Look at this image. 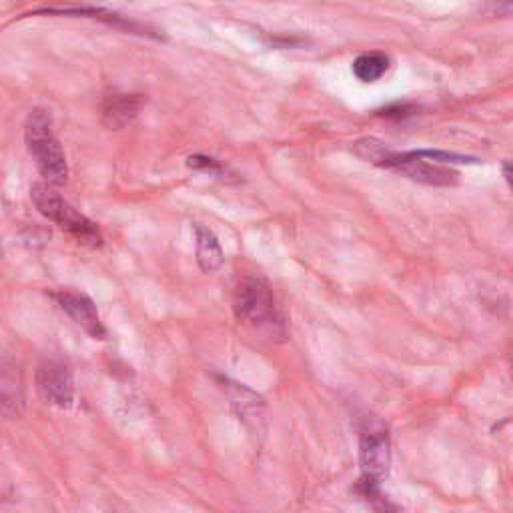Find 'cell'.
<instances>
[{
	"instance_id": "6da1fadb",
	"label": "cell",
	"mask_w": 513,
	"mask_h": 513,
	"mask_svg": "<svg viewBox=\"0 0 513 513\" xmlns=\"http://www.w3.org/2000/svg\"><path fill=\"white\" fill-rule=\"evenodd\" d=\"M353 151L357 157H361L367 163H373L383 169H391L427 187H455L459 181L457 171L445 165L421 159L413 151H407V153L389 151L379 139H373V137L357 141L353 145Z\"/></svg>"
},
{
	"instance_id": "7a4b0ae2",
	"label": "cell",
	"mask_w": 513,
	"mask_h": 513,
	"mask_svg": "<svg viewBox=\"0 0 513 513\" xmlns=\"http://www.w3.org/2000/svg\"><path fill=\"white\" fill-rule=\"evenodd\" d=\"M233 311L241 323L251 325L259 333L271 339L285 337L283 315L267 281L259 277H245L235 289Z\"/></svg>"
},
{
	"instance_id": "3957f363",
	"label": "cell",
	"mask_w": 513,
	"mask_h": 513,
	"mask_svg": "<svg viewBox=\"0 0 513 513\" xmlns=\"http://www.w3.org/2000/svg\"><path fill=\"white\" fill-rule=\"evenodd\" d=\"M25 141L27 149L45 179V183L53 187H61L69 179V165L65 151L55 137L51 115L43 109H35L25 125Z\"/></svg>"
},
{
	"instance_id": "277c9868",
	"label": "cell",
	"mask_w": 513,
	"mask_h": 513,
	"mask_svg": "<svg viewBox=\"0 0 513 513\" xmlns=\"http://www.w3.org/2000/svg\"><path fill=\"white\" fill-rule=\"evenodd\" d=\"M31 199L41 215L57 223L79 245L89 249H99L103 245V235L99 227L91 219H87L83 213H79L69 201H65L53 185L35 183L31 187Z\"/></svg>"
},
{
	"instance_id": "5b68a950",
	"label": "cell",
	"mask_w": 513,
	"mask_h": 513,
	"mask_svg": "<svg viewBox=\"0 0 513 513\" xmlns=\"http://www.w3.org/2000/svg\"><path fill=\"white\" fill-rule=\"evenodd\" d=\"M359 463H361V479L357 483V491L375 499L381 497L379 483L387 477L391 465V443L385 429H365L359 439Z\"/></svg>"
},
{
	"instance_id": "8992f818",
	"label": "cell",
	"mask_w": 513,
	"mask_h": 513,
	"mask_svg": "<svg viewBox=\"0 0 513 513\" xmlns=\"http://www.w3.org/2000/svg\"><path fill=\"white\" fill-rule=\"evenodd\" d=\"M37 391L57 407L69 409L75 403V381L69 367L61 361H45L37 369Z\"/></svg>"
},
{
	"instance_id": "52a82bcc",
	"label": "cell",
	"mask_w": 513,
	"mask_h": 513,
	"mask_svg": "<svg viewBox=\"0 0 513 513\" xmlns=\"http://www.w3.org/2000/svg\"><path fill=\"white\" fill-rule=\"evenodd\" d=\"M57 299V303L61 305V309L79 325L83 327L93 339H105L107 337V329L99 317L97 305L93 303V299L85 293L79 291H71V289H63L59 293L53 295Z\"/></svg>"
},
{
	"instance_id": "ba28073f",
	"label": "cell",
	"mask_w": 513,
	"mask_h": 513,
	"mask_svg": "<svg viewBox=\"0 0 513 513\" xmlns=\"http://www.w3.org/2000/svg\"><path fill=\"white\" fill-rule=\"evenodd\" d=\"M145 105V95L109 91L101 103V121L109 131H121L139 117Z\"/></svg>"
},
{
	"instance_id": "9c48e42d",
	"label": "cell",
	"mask_w": 513,
	"mask_h": 513,
	"mask_svg": "<svg viewBox=\"0 0 513 513\" xmlns=\"http://www.w3.org/2000/svg\"><path fill=\"white\" fill-rule=\"evenodd\" d=\"M25 409L23 379L17 363L0 353V415L17 419Z\"/></svg>"
},
{
	"instance_id": "30bf717a",
	"label": "cell",
	"mask_w": 513,
	"mask_h": 513,
	"mask_svg": "<svg viewBox=\"0 0 513 513\" xmlns=\"http://www.w3.org/2000/svg\"><path fill=\"white\" fill-rule=\"evenodd\" d=\"M195 235H197V263L201 271L205 273L217 271L223 265V249L217 237L213 235V231H209L203 225L195 227Z\"/></svg>"
},
{
	"instance_id": "8fae6325",
	"label": "cell",
	"mask_w": 513,
	"mask_h": 513,
	"mask_svg": "<svg viewBox=\"0 0 513 513\" xmlns=\"http://www.w3.org/2000/svg\"><path fill=\"white\" fill-rule=\"evenodd\" d=\"M391 59L385 53H365L353 61V75L361 83H375L389 71Z\"/></svg>"
},
{
	"instance_id": "7c38bea8",
	"label": "cell",
	"mask_w": 513,
	"mask_h": 513,
	"mask_svg": "<svg viewBox=\"0 0 513 513\" xmlns=\"http://www.w3.org/2000/svg\"><path fill=\"white\" fill-rule=\"evenodd\" d=\"M417 157L427 159L431 163H439V165H469V163H477V159L473 157H465V155H457V153H447V151H429V149H421V151H413Z\"/></svg>"
},
{
	"instance_id": "4fadbf2b",
	"label": "cell",
	"mask_w": 513,
	"mask_h": 513,
	"mask_svg": "<svg viewBox=\"0 0 513 513\" xmlns=\"http://www.w3.org/2000/svg\"><path fill=\"white\" fill-rule=\"evenodd\" d=\"M187 165H189L191 169H197V171H207V173H215V175H221V173H223V167L219 165V161L209 159V157H203V155L189 157V159H187Z\"/></svg>"
},
{
	"instance_id": "5bb4252c",
	"label": "cell",
	"mask_w": 513,
	"mask_h": 513,
	"mask_svg": "<svg viewBox=\"0 0 513 513\" xmlns=\"http://www.w3.org/2000/svg\"><path fill=\"white\" fill-rule=\"evenodd\" d=\"M503 175L507 179V183H511V173H509V163H503Z\"/></svg>"
}]
</instances>
